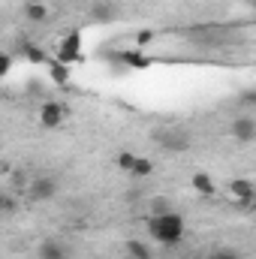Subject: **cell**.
Segmentation results:
<instances>
[{
	"label": "cell",
	"instance_id": "4",
	"mask_svg": "<svg viewBox=\"0 0 256 259\" xmlns=\"http://www.w3.org/2000/svg\"><path fill=\"white\" fill-rule=\"evenodd\" d=\"M66 121V106L58 103V100H49L39 106V124L46 130H58L61 124Z\"/></svg>",
	"mask_w": 256,
	"mask_h": 259
},
{
	"label": "cell",
	"instance_id": "17",
	"mask_svg": "<svg viewBox=\"0 0 256 259\" xmlns=\"http://www.w3.org/2000/svg\"><path fill=\"white\" fill-rule=\"evenodd\" d=\"M136 157H139V154H133V151H118L115 163H118V169H124V172H130V169H133V163H136Z\"/></svg>",
	"mask_w": 256,
	"mask_h": 259
},
{
	"label": "cell",
	"instance_id": "10",
	"mask_svg": "<svg viewBox=\"0 0 256 259\" xmlns=\"http://www.w3.org/2000/svg\"><path fill=\"white\" fill-rule=\"evenodd\" d=\"M18 55H24L30 64H42L49 55H46V49L42 46H33V42H27V39H18V49H15Z\"/></svg>",
	"mask_w": 256,
	"mask_h": 259
},
{
	"label": "cell",
	"instance_id": "15",
	"mask_svg": "<svg viewBox=\"0 0 256 259\" xmlns=\"http://www.w3.org/2000/svg\"><path fill=\"white\" fill-rule=\"evenodd\" d=\"M24 15H27L30 21H46V18H49V9H46V3H27V6H24Z\"/></svg>",
	"mask_w": 256,
	"mask_h": 259
},
{
	"label": "cell",
	"instance_id": "11",
	"mask_svg": "<svg viewBox=\"0 0 256 259\" xmlns=\"http://www.w3.org/2000/svg\"><path fill=\"white\" fill-rule=\"evenodd\" d=\"M193 190L202 193V196H214V178L205 175V172H196L193 175Z\"/></svg>",
	"mask_w": 256,
	"mask_h": 259
},
{
	"label": "cell",
	"instance_id": "23",
	"mask_svg": "<svg viewBox=\"0 0 256 259\" xmlns=\"http://www.w3.org/2000/svg\"><path fill=\"white\" fill-rule=\"evenodd\" d=\"M253 103H256V91H244V94H241V106H247V109H250Z\"/></svg>",
	"mask_w": 256,
	"mask_h": 259
},
{
	"label": "cell",
	"instance_id": "22",
	"mask_svg": "<svg viewBox=\"0 0 256 259\" xmlns=\"http://www.w3.org/2000/svg\"><path fill=\"white\" fill-rule=\"evenodd\" d=\"M9 69H12V58H9V55H3V52H0V78H3V75H6V72H9Z\"/></svg>",
	"mask_w": 256,
	"mask_h": 259
},
{
	"label": "cell",
	"instance_id": "2",
	"mask_svg": "<svg viewBox=\"0 0 256 259\" xmlns=\"http://www.w3.org/2000/svg\"><path fill=\"white\" fill-rule=\"evenodd\" d=\"M154 142L160 148H166L169 154H184L190 148V136L184 130H157L154 133Z\"/></svg>",
	"mask_w": 256,
	"mask_h": 259
},
{
	"label": "cell",
	"instance_id": "7",
	"mask_svg": "<svg viewBox=\"0 0 256 259\" xmlns=\"http://www.w3.org/2000/svg\"><path fill=\"white\" fill-rule=\"evenodd\" d=\"M232 139H238V142H244V145H250L256 139V121L253 118H235L232 121Z\"/></svg>",
	"mask_w": 256,
	"mask_h": 259
},
{
	"label": "cell",
	"instance_id": "8",
	"mask_svg": "<svg viewBox=\"0 0 256 259\" xmlns=\"http://www.w3.org/2000/svg\"><path fill=\"white\" fill-rule=\"evenodd\" d=\"M115 58H118L124 66H130V69H148V66H151V58H148V55H142L139 49L121 52V55H115Z\"/></svg>",
	"mask_w": 256,
	"mask_h": 259
},
{
	"label": "cell",
	"instance_id": "6",
	"mask_svg": "<svg viewBox=\"0 0 256 259\" xmlns=\"http://www.w3.org/2000/svg\"><path fill=\"white\" fill-rule=\"evenodd\" d=\"M36 253H39V259H72V250H69V244H64V241H55V238L42 241Z\"/></svg>",
	"mask_w": 256,
	"mask_h": 259
},
{
	"label": "cell",
	"instance_id": "21",
	"mask_svg": "<svg viewBox=\"0 0 256 259\" xmlns=\"http://www.w3.org/2000/svg\"><path fill=\"white\" fill-rule=\"evenodd\" d=\"M151 39H154V30H148V27H145V30H139V33H136V46H148V42H151Z\"/></svg>",
	"mask_w": 256,
	"mask_h": 259
},
{
	"label": "cell",
	"instance_id": "3",
	"mask_svg": "<svg viewBox=\"0 0 256 259\" xmlns=\"http://www.w3.org/2000/svg\"><path fill=\"white\" fill-rule=\"evenodd\" d=\"M55 193H58V181L52 175H36L27 184V196L33 202H49V199H55Z\"/></svg>",
	"mask_w": 256,
	"mask_h": 259
},
{
	"label": "cell",
	"instance_id": "13",
	"mask_svg": "<svg viewBox=\"0 0 256 259\" xmlns=\"http://www.w3.org/2000/svg\"><path fill=\"white\" fill-rule=\"evenodd\" d=\"M127 253L130 259H151V247L145 241H127Z\"/></svg>",
	"mask_w": 256,
	"mask_h": 259
},
{
	"label": "cell",
	"instance_id": "5",
	"mask_svg": "<svg viewBox=\"0 0 256 259\" xmlns=\"http://www.w3.org/2000/svg\"><path fill=\"white\" fill-rule=\"evenodd\" d=\"M81 58V36H78V30H69L64 39H61V46H58V64H75Z\"/></svg>",
	"mask_w": 256,
	"mask_h": 259
},
{
	"label": "cell",
	"instance_id": "19",
	"mask_svg": "<svg viewBox=\"0 0 256 259\" xmlns=\"http://www.w3.org/2000/svg\"><path fill=\"white\" fill-rule=\"evenodd\" d=\"M211 259H241V253H238V250H232V247H220V250H214V253H211Z\"/></svg>",
	"mask_w": 256,
	"mask_h": 259
},
{
	"label": "cell",
	"instance_id": "16",
	"mask_svg": "<svg viewBox=\"0 0 256 259\" xmlns=\"http://www.w3.org/2000/svg\"><path fill=\"white\" fill-rule=\"evenodd\" d=\"M169 211H172V202L166 196H157L151 202V217H160V214H169Z\"/></svg>",
	"mask_w": 256,
	"mask_h": 259
},
{
	"label": "cell",
	"instance_id": "18",
	"mask_svg": "<svg viewBox=\"0 0 256 259\" xmlns=\"http://www.w3.org/2000/svg\"><path fill=\"white\" fill-rule=\"evenodd\" d=\"M15 208H18L15 196H12V193H0V214H12Z\"/></svg>",
	"mask_w": 256,
	"mask_h": 259
},
{
	"label": "cell",
	"instance_id": "1",
	"mask_svg": "<svg viewBox=\"0 0 256 259\" xmlns=\"http://www.w3.org/2000/svg\"><path fill=\"white\" fill-rule=\"evenodd\" d=\"M148 232L154 241L160 244H178L184 238V217L169 211V214H160V217H151L148 220Z\"/></svg>",
	"mask_w": 256,
	"mask_h": 259
},
{
	"label": "cell",
	"instance_id": "9",
	"mask_svg": "<svg viewBox=\"0 0 256 259\" xmlns=\"http://www.w3.org/2000/svg\"><path fill=\"white\" fill-rule=\"evenodd\" d=\"M229 193H232V199H256V187L250 178H232Z\"/></svg>",
	"mask_w": 256,
	"mask_h": 259
},
{
	"label": "cell",
	"instance_id": "14",
	"mask_svg": "<svg viewBox=\"0 0 256 259\" xmlns=\"http://www.w3.org/2000/svg\"><path fill=\"white\" fill-rule=\"evenodd\" d=\"M49 78H52L55 84H66V81H69V66L66 64H52L49 66Z\"/></svg>",
	"mask_w": 256,
	"mask_h": 259
},
{
	"label": "cell",
	"instance_id": "20",
	"mask_svg": "<svg viewBox=\"0 0 256 259\" xmlns=\"http://www.w3.org/2000/svg\"><path fill=\"white\" fill-rule=\"evenodd\" d=\"M27 184H30V181H27V175H24L21 169L12 172V187H15V190H21V187H27Z\"/></svg>",
	"mask_w": 256,
	"mask_h": 259
},
{
	"label": "cell",
	"instance_id": "12",
	"mask_svg": "<svg viewBox=\"0 0 256 259\" xmlns=\"http://www.w3.org/2000/svg\"><path fill=\"white\" fill-rule=\"evenodd\" d=\"M151 172H154V163H151V160H145V157H136V163H133L130 175H133V178H148Z\"/></svg>",
	"mask_w": 256,
	"mask_h": 259
}]
</instances>
